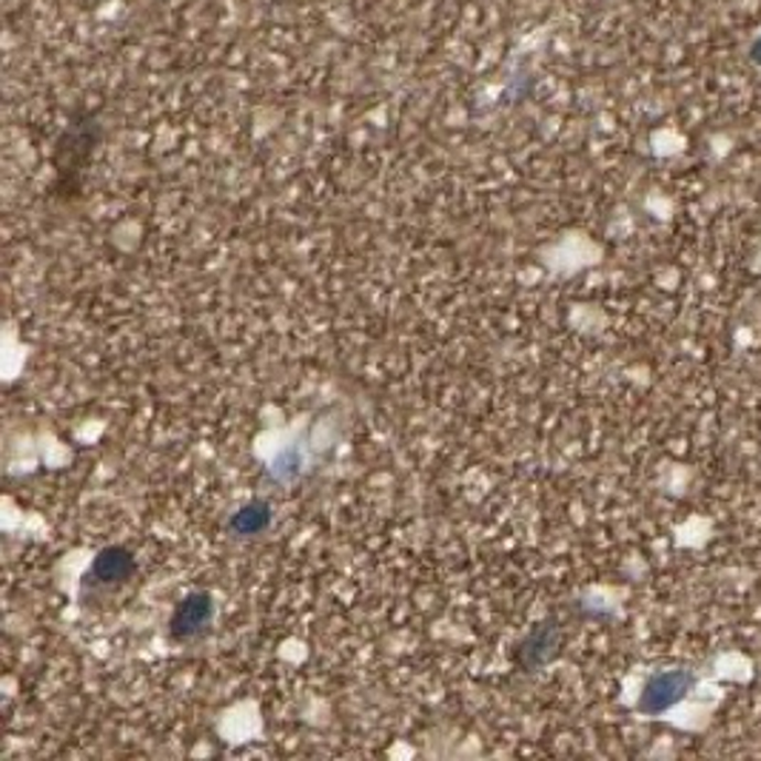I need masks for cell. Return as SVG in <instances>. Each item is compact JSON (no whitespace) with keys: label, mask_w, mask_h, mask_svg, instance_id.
<instances>
[{"label":"cell","mask_w":761,"mask_h":761,"mask_svg":"<svg viewBox=\"0 0 761 761\" xmlns=\"http://www.w3.org/2000/svg\"><path fill=\"white\" fill-rule=\"evenodd\" d=\"M696 679L690 671H658L651 673L639 690L636 710L642 716H662L667 710L687 699V693L693 690Z\"/></svg>","instance_id":"3957f363"},{"label":"cell","mask_w":761,"mask_h":761,"mask_svg":"<svg viewBox=\"0 0 761 761\" xmlns=\"http://www.w3.org/2000/svg\"><path fill=\"white\" fill-rule=\"evenodd\" d=\"M138 574V559L126 545H106L92 556V565L83 574L81 597H86L92 590L95 593H111V590L124 588Z\"/></svg>","instance_id":"6da1fadb"},{"label":"cell","mask_w":761,"mask_h":761,"mask_svg":"<svg viewBox=\"0 0 761 761\" xmlns=\"http://www.w3.org/2000/svg\"><path fill=\"white\" fill-rule=\"evenodd\" d=\"M275 522V507L271 502L254 496V500L243 502L226 522V530L234 539H251V536H260L271 528Z\"/></svg>","instance_id":"8992f818"},{"label":"cell","mask_w":761,"mask_h":761,"mask_svg":"<svg viewBox=\"0 0 761 761\" xmlns=\"http://www.w3.org/2000/svg\"><path fill=\"white\" fill-rule=\"evenodd\" d=\"M300 473H302L300 448L297 446L282 448V451L275 457V462H271V476H275L277 482H294Z\"/></svg>","instance_id":"52a82bcc"},{"label":"cell","mask_w":761,"mask_h":761,"mask_svg":"<svg viewBox=\"0 0 761 761\" xmlns=\"http://www.w3.org/2000/svg\"><path fill=\"white\" fill-rule=\"evenodd\" d=\"M217 619V602L208 590H189L169 617V639L178 645H192L206 639Z\"/></svg>","instance_id":"7a4b0ae2"},{"label":"cell","mask_w":761,"mask_h":761,"mask_svg":"<svg viewBox=\"0 0 761 761\" xmlns=\"http://www.w3.org/2000/svg\"><path fill=\"white\" fill-rule=\"evenodd\" d=\"M559 653H562V624L556 619H543L516 645L514 662L522 673H539L556 662Z\"/></svg>","instance_id":"277c9868"},{"label":"cell","mask_w":761,"mask_h":761,"mask_svg":"<svg viewBox=\"0 0 761 761\" xmlns=\"http://www.w3.org/2000/svg\"><path fill=\"white\" fill-rule=\"evenodd\" d=\"M92 129H95L92 120H86L81 126H72L63 135L57 154H66V160H57V165H61V185H66V189H69V180H75V174L81 172V165L86 163L92 149H95V131Z\"/></svg>","instance_id":"5b68a950"}]
</instances>
